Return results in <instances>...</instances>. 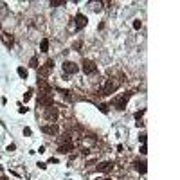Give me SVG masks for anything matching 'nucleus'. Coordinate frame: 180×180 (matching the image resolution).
<instances>
[{
  "label": "nucleus",
  "mask_w": 180,
  "mask_h": 180,
  "mask_svg": "<svg viewBox=\"0 0 180 180\" xmlns=\"http://www.w3.org/2000/svg\"><path fill=\"white\" fill-rule=\"evenodd\" d=\"M115 90H117V83H114L112 79H106L104 85L101 86V90H99V96H110V94H114Z\"/></svg>",
  "instance_id": "obj_1"
},
{
  "label": "nucleus",
  "mask_w": 180,
  "mask_h": 180,
  "mask_svg": "<svg viewBox=\"0 0 180 180\" xmlns=\"http://www.w3.org/2000/svg\"><path fill=\"white\" fill-rule=\"evenodd\" d=\"M38 106H45V108L54 106V97H52V94H40L38 96Z\"/></svg>",
  "instance_id": "obj_2"
},
{
  "label": "nucleus",
  "mask_w": 180,
  "mask_h": 180,
  "mask_svg": "<svg viewBox=\"0 0 180 180\" xmlns=\"http://www.w3.org/2000/svg\"><path fill=\"white\" fill-rule=\"evenodd\" d=\"M96 70H97V65L92 59H83V72L85 74L92 76V74H96Z\"/></svg>",
  "instance_id": "obj_3"
},
{
  "label": "nucleus",
  "mask_w": 180,
  "mask_h": 180,
  "mask_svg": "<svg viewBox=\"0 0 180 180\" xmlns=\"http://www.w3.org/2000/svg\"><path fill=\"white\" fill-rule=\"evenodd\" d=\"M58 117H59V110L56 108V106H49V108H45V119H47V121L54 123Z\"/></svg>",
  "instance_id": "obj_4"
},
{
  "label": "nucleus",
  "mask_w": 180,
  "mask_h": 180,
  "mask_svg": "<svg viewBox=\"0 0 180 180\" xmlns=\"http://www.w3.org/2000/svg\"><path fill=\"white\" fill-rule=\"evenodd\" d=\"M130 96H131L130 92H126V94H123L121 97H117V99H115V108H117V110H124V108H126V103H128V99H130Z\"/></svg>",
  "instance_id": "obj_5"
},
{
  "label": "nucleus",
  "mask_w": 180,
  "mask_h": 180,
  "mask_svg": "<svg viewBox=\"0 0 180 180\" xmlns=\"http://www.w3.org/2000/svg\"><path fill=\"white\" fill-rule=\"evenodd\" d=\"M38 88H40V94H51L52 92L51 85L45 81V79H40V78H38Z\"/></svg>",
  "instance_id": "obj_6"
},
{
  "label": "nucleus",
  "mask_w": 180,
  "mask_h": 180,
  "mask_svg": "<svg viewBox=\"0 0 180 180\" xmlns=\"http://www.w3.org/2000/svg\"><path fill=\"white\" fill-rule=\"evenodd\" d=\"M63 70L67 72V74H76V72L79 70V67L74 61H65L63 63Z\"/></svg>",
  "instance_id": "obj_7"
},
{
  "label": "nucleus",
  "mask_w": 180,
  "mask_h": 180,
  "mask_svg": "<svg viewBox=\"0 0 180 180\" xmlns=\"http://www.w3.org/2000/svg\"><path fill=\"white\" fill-rule=\"evenodd\" d=\"M42 131L47 133V135H56L59 130H58V126L52 123V124H43V126H42Z\"/></svg>",
  "instance_id": "obj_8"
},
{
  "label": "nucleus",
  "mask_w": 180,
  "mask_h": 180,
  "mask_svg": "<svg viewBox=\"0 0 180 180\" xmlns=\"http://www.w3.org/2000/svg\"><path fill=\"white\" fill-rule=\"evenodd\" d=\"M112 169H114V162H101V164H97V171L99 173H110Z\"/></svg>",
  "instance_id": "obj_9"
},
{
  "label": "nucleus",
  "mask_w": 180,
  "mask_h": 180,
  "mask_svg": "<svg viewBox=\"0 0 180 180\" xmlns=\"http://www.w3.org/2000/svg\"><path fill=\"white\" fill-rule=\"evenodd\" d=\"M86 24H88V18H86L83 13H79V15L76 16V29H83Z\"/></svg>",
  "instance_id": "obj_10"
},
{
  "label": "nucleus",
  "mask_w": 180,
  "mask_h": 180,
  "mask_svg": "<svg viewBox=\"0 0 180 180\" xmlns=\"http://www.w3.org/2000/svg\"><path fill=\"white\" fill-rule=\"evenodd\" d=\"M72 150H74L72 142H61V144H59V148H58V151H59V153H70Z\"/></svg>",
  "instance_id": "obj_11"
},
{
  "label": "nucleus",
  "mask_w": 180,
  "mask_h": 180,
  "mask_svg": "<svg viewBox=\"0 0 180 180\" xmlns=\"http://www.w3.org/2000/svg\"><path fill=\"white\" fill-rule=\"evenodd\" d=\"M52 67H54V65H52V59H49V61L45 63V67H42V69L38 70V74H40V76H47V74H49V70L52 69Z\"/></svg>",
  "instance_id": "obj_12"
},
{
  "label": "nucleus",
  "mask_w": 180,
  "mask_h": 180,
  "mask_svg": "<svg viewBox=\"0 0 180 180\" xmlns=\"http://www.w3.org/2000/svg\"><path fill=\"white\" fill-rule=\"evenodd\" d=\"M40 49H42V52H47V51H49V40H47V38L42 40V43H40Z\"/></svg>",
  "instance_id": "obj_13"
},
{
  "label": "nucleus",
  "mask_w": 180,
  "mask_h": 180,
  "mask_svg": "<svg viewBox=\"0 0 180 180\" xmlns=\"http://www.w3.org/2000/svg\"><path fill=\"white\" fill-rule=\"evenodd\" d=\"M4 42H5L7 47H11V45H13V36L11 34H4Z\"/></svg>",
  "instance_id": "obj_14"
},
{
  "label": "nucleus",
  "mask_w": 180,
  "mask_h": 180,
  "mask_svg": "<svg viewBox=\"0 0 180 180\" xmlns=\"http://www.w3.org/2000/svg\"><path fill=\"white\" fill-rule=\"evenodd\" d=\"M135 166L141 173H146V162H135Z\"/></svg>",
  "instance_id": "obj_15"
},
{
  "label": "nucleus",
  "mask_w": 180,
  "mask_h": 180,
  "mask_svg": "<svg viewBox=\"0 0 180 180\" xmlns=\"http://www.w3.org/2000/svg\"><path fill=\"white\" fill-rule=\"evenodd\" d=\"M18 76L25 79V78H27V70H25V69H24V67H18Z\"/></svg>",
  "instance_id": "obj_16"
},
{
  "label": "nucleus",
  "mask_w": 180,
  "mask_h": 180,
  "mask_svg": "<svg viewBox=\"0 0 180 180\" xmlns=\"http://www.w3.org/2000/svg\"><path fill=\"white\" fill-rule=\"evenodd\" d=\"M29 65L32 67V69H38V58H36V56H32V58H31V61H29Z\"/></svg>",
  "instance_id": "obj_17"
},
{
  "label": "nucleus",
  "mask_w": 180,
  "mask_h": 180,
  "mask_svg": "<svg viewBox=\"0 0 180 180\" xmlns=\"http://www.w3.org/2000/svg\"><path fill=\"white\" fill-rule=\"evenodd\" d=\"M99 110H101L103 114H108V104H104V103H103V104H99Z\"/></svg>",
  "instance_id": "obj_18"
},
{
  "label": "nucleus",
  "mask_w": 180,
  "mask_h": 180,
  "mask_svg": "<svg viewBox=\"0 0 180 180\" xmlns=\"http://www.w3.org/2000/svg\"><path fill=\"white\" fill-rule=\"evenodd\" d=\"M31 96H32V90H27V92L24 94V101H29V99H31Z\"/></svg>",
  "instance_id": "obj_19"
},
{
  "label": "nucleus",
  "mask_w": 180,
  "mask_h": 180,
  "mask_svg": "<svg viewBox=\"0 0 180 180\" xmlns=\"http://www.w3.org/2000/svg\"><path fill=\"white\" fill-rule=\"evenodd\" d=\"M65 4V0H52L51 5H63Z\"/></svg>",
  "instance_id": "obj_20"
},
{
  "label": "nucleus",
  "mask_w": 180,
  "mask_h": 180,
  "mask_svg": "<svg viewBox=\"0 0 180 180\" xmlns=\"http://www.w3.org/2000/svg\"><path fill=\"white\" fill-rule=\"evenodd\" d=\"M61 141L63 142H70V133H65V135L61 137Z\"/></svg>",
  "instance_id": "obj_21"
},
{
  "label": "nucleus",
  "mask_w": 180,
  "mask_h": 180,
  "mask_svg": "<svg viewBox=\"0 0 180 180\" xmlns=\"http://www.w3.org/2000/svg\"><path fill=\"white\" fill-rule=\"evenodd\" d=\"M133 29H141V20H135V22H133Z\"/></svg>",
  "instance_id": "obj_22"
},
{
  "label": "nucleus",
  "mask_w": 180,
  "mask_h": 180,
  "mask_svg": "<svg viewBox=\"0 0 180 180\" xmlns=\"http://www.w3.org/2000/svg\"><path fill=\"white\" fill-rule=\"evenodd\" d=\"M27 110H29V108H25V106H22V104H20V110H18V112H20V114H25Z\"/></svg>",
  "instance_id": "obj_23"
},
{
  "label": "nucleus",
  "mask_w": 180,
  "mask_h": 180,
  "mask_svg": "<svg viewBox=\"0 0 180 180\" xmlns=\"http://www.w3.org/2000/svg\"><path fill=\"white\" fill-rule=\"evenodd\" d=\"M141 153H142V155H146V153H148V150H146V144L141 146Z\"/></svg>",
  "instance_id": "obj_24"
},
{
  "label": "nucleus",
  "mask_w": 180,
  "mask_h": 180,
  "mask_svg": "<svg viewBox=\"0 0 180 180\" xmlns=\"http://www.w3.org/2000/svg\"><path fill=\"white\" fill-rule=\"evenodd\" d=\"M144 115V112H137V114H135V119H141Z\"/></svg>",
  "instance_id": "obj_25"
},
{
  "label": "nucleus",
  "mask_w": 180,
  "mask_h": 180,
  "mask_svg": "<svg viewBox=\"0 0 180 180\" xmlns=\"http://www.w3.org/2000/svg\"><path fill=\"white\" fill-rule=\"evenodd\" d=\"M74 49H81V42H76L74 43Z\"/></svg>",
  "instance_id": "obj_26"
},
{
  "label": "nucleus",
  "mask_w": 180,
  "mask_h": 180,
  "mask_svg": "<svg viewBox=\"0 0 180 180\" xmlns=\"http://www.w3.org/2000/svg\"><path fill=\"white\" fill-rule=\"evenodd\" d=\"M7 151H15V144H9L7 146Z\"/></svg>",
  "instance_id": "obj_27"
},
{
  "label": "nucleus",
  "mask_w": 180,
  "mask_h": 180,
  "mask_svg": "<svg viewBox=\"0 0 180 180\" xmlns=\"http://www.w3.org/2000/svg\"><path fill=\"white\" fill-rule=\"evenodd\" d=\"M139 139H141V142H142V144L146 142V135H144V133H142V135H141V137H139Z\"/></svg>",
  "instance_id": "obj_28"
},
{
  "label": "nucleus",
  "mask_w": 180,
  "mask_h": 180,
  "mask_svg": "<svg viewBox=\"0 0 180 180\" xmlns=\"http://www.w3.org/2000/svg\"><path fill=\"white\" fill-rule=\"evenodd\" d=\"M0 180H7V177H0Z\"/></svg>",
  "instance_id": "obj_29"
},
{
  "label": "nucleus",
  "mask_w": 180,
  "mask_h": 180,
  "mask_svg": "<svg viewBox=\"0 0 180 180\" xmlns=\"http://www.w3.org/2000/svg\"><path fill=\"white\" fill-rule=\"evenodd\" d=\"M103 180H112V178H103Z\"/></svg>",
  "instance_id": "obj_30"
}]
</instances>
